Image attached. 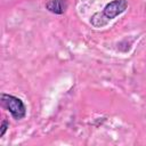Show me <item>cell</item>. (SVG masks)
<instances>
[{"label":"cell","instance_id":"1","mask_svg":"<svg viewBox=\"0 0 146 146\" xmlns=\"http://www.w3.org/2000/svg\"><path fill=\"white\" fill-rule=\"evenodd\" d=\"M1 105L3 108L9 111L11 113V115L17 120L23 119L25 116L26 108H25L24 103L19 98H17L13 95L2 94L1 95Z\"/></svg>","mask_w":146,"mask_h":146},{"label":"cell","instance_id":"2","mask_svg":"<svg viewBox=\"0 0 146 146\" xmlns=\"http://www.w3.org/2000/svg\"><path fill=\"white\" fill-rule=\"evenodd\" d=\"M128 7V2L127 0H114L110 3L106 5V7L104 8L102 16L104 18L108 19H113L116 16H119L120 14H122Z\"/></svg>","mask_w":146,"mask_h":146},{"label":"cell","instance_id":"3","mask_svg":"<svg viewBox=\"0 0 146 146\" xmlns=\"http://www.w3.org/2000/svg\"><path fill=\"white\" fill-rule=\"evenodd\" d=\"M67 6L66 0H48L46 2V8L54 14H63Z\"/></svg>","mask_w":146,"mask_h":146},{"label":"cell","instance_id":"4","mask_svg":"<svg viewBox=\"0 0 146 146\" xmlns=\"http://www.w3.org/2000/svg\"><path fill=\"white\" fill-rule=\"evenodd\" d=\"M7 125H8V122L6 120H3L2 121V125H1V133H0V136H3L5 135L6 129H7Z\"/></svg>","mask_w":146,"mask_h":146}]
</instances>
